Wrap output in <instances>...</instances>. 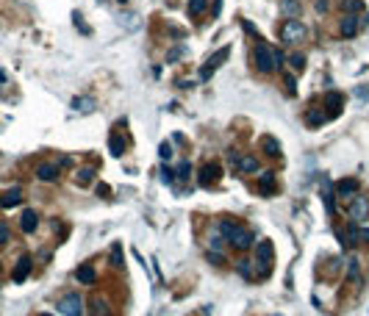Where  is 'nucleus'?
<instances>
[{
  "label": "nucleus",
  "mask_w": 369,
  "mask_h": 316,
  "mask_svg": "<svg viewBox=\"0 0 369 316\" xmlns=\"http://www.w3.org/2000/svg\"><path fill=\"white\" fill-rule=\"evenodd\" d=\"M222 236H225L228 241H231L236 250H250L253 241H256V236H253V230H247V227H239V225H231V222H222L220 225Z\"/></svg>",
  "instance_id": "obj_1"
},
{
  "label": "nucleus",
  "mask_w": 369,
  "mask_h": 316,
  "mask_svg": "<svg viewBox=\"0 0 369 316\" xmlns=\"http://www.w3.org/2000/svg\"><path fill=\"white\" fill-rule=\"evenodd\" d=\"M283 64V53L280 50H275V48H269V45H258L256 48V67H258V72H275L278 67Z\"/></svg>",
  "instance_id": "obj_2"
},
{
  "label": "nucleus",
  "mask_w": 369,
  "mask_h": 316,
  "mask_svg": "<svg viewBox=\"0 0 369 316\" xmlns=\"http://www.w3.org/2000/svg\"><path fill=\"white\" fill-rule=\"evenodd\" d=\"M305 36H308V28L294 17H289L280 25V39H283L286 45H300V42H305Z\"/></svg>",
  "instance_id": "obj_3"
},
{
  "label": "nucleus",
  "mask_w": 369,
  "mask_h": 316,
  "mask_svg": "<svg viewBox=\"0 0 369 316\" xmlns=\"http://www.w3.org/2000/svg\"><path fill=\"white\" fill-rule=\"evenodd\" d=\"M272 261H275V247L272 241H258V250H256V263H261V274H269L272 269Z\"/></svg>",
  "instance_id": "obj_4"
},
{
  "label": "nucleus",
  "mask_w": 369,
  "mask_h": 316,
  "mask_svg": "<svg viewBox=\"0 0 369 316\" xmlns=\"http://www.w3.org/2000/svg\"><path fill=\"white\" fill-rule=\"evenodd\" d=\"M59 313H64V316H81V313H84V299L78 297V294H67V297L59 302Z\"/></svg>",
  "instance_id": "obj_5"
},
{
  "label": "nucleus",
  "mask_w": 369,
  "mask_h": 316,
  "mask_svg": "<svg viewBox=\"0 0 369 316\" xmlns=\"http://www.w3.org/2000/svg\"><path fill=\"white\" fill-rule=\"evenodd\" d=\"M228 56H231V48H220V50H217V53L211 56L209 61H206V67L200 70V78H203V81H206V78H211V72H214L217 67H222V61H225Z\"/></svg>",
  "instance_id": "obj_6"
},
{
  "label": "nucleus",
  "mask_w": 369,
  "mask_h": 316,
  "mask_svg": "<svg viewBox=\"0 0 369 316\" xmlns=\"http://www.w3.org/2000/svg\"><path fill=\"white\" fill-rule=\"evenodd\" d=\"M220 175H222L220 164H206V167L200 169V186L203 189H211V186L220 180Z\"/></svg>",
  "instance_id": "obj_7"
},
{
  "label": "nucleus",
  "mask_w": 369,
  "mask_h": 316,
  "mask_svg": "<svg viewBox=\"0 0 369 316\" xmlns=\"http://www.w3.org/2000/svg\"><path fill=\"white\" fill-rule=\"evenodd\" d=\"M350 216H352V222H363V219H366V216H369V200H366V197H352Z\"/></svg>",
  "instance_id": "obj_8"
},
{
  "label": "nucleus",
  "mask_w": 369,
  "mask_h": 316,
  "mask_svg": "<svg viewBox=\"0 0 369 316\" xmlns=\"http://www.w3.org/2000/svg\"><path fill=\"white\" fill-rule=\"evenodd\" d=\"M23 203V189L20 186H12V189H6L3 194H0V205L3 208H14V205Z\"/></svg>",
  "instance_id": "obj_9"
},
{
  "label": "nucleus",
  "mask_w": 369,
  "mask_h": 316,
  "mask_svg": "<svg viewBox=\"0 0 369 316\" xmlns=\"http://www.w3.org/2000/svg\"><path fill=\"white\" fill-rule=\"evenodd\" d=\"M31 266H34L31 255H23V258L17 261V266H14V272H12V280H14V283H23L25 277L31 274Z\"/></svg>",
  "instance_id": "obj_10"
},
{
  "label": "nucleus",
  "mask_w": 369,
  "mask_h": 316,
  "mask_svg": "<svg viewBox=\"0 0 369 316\" xmlns=\"http://www.w3.org/2000/svg\"><path fill=\"white\" fill-rule=\"evenodd\" d=\"M36 178L45 180V183L56 180L59 178V164H39V167H36Z\"/></svg>",
  "instance_id": "obj_11"
},
{
  "label": "nucleus",
  "mask_w": 369,
  "mask_h": 316,
  "mask_svg": "<svg viewBox=\"0 0 369 316\" xmlns=\"http://www.w3.org/2000/svg\"><path fill=\"white\" fill-rule=\"evenodd\" d=\"M75 277H78V283H84V286H92V283L97 280V272H95V266H92V263H84V266H78Z\"/></svg>",
  "instance_id": "obj_12"
},
{
  "label": "nucleus",
  "mask_w": 369,
  "mask_h": 316,
  "mask_svg": "<svg viewBox=\"0 0 369 316\" xmlns=\"http://www.w3.org/2000/svg\"><path fill=\"white\" fill-rule=\"evenodd\" d=\"M363 241H369V227H355L352 225L350 230H347L344 244H363Z\"/></svg>",
  "instance_id": "obj_13"
},
{
  "label": "nucleus",
  "mask_w": 369,
  "mask_h": 316,
  "mask_svg": "<svg viewBox=\"0 0 369 316\" xmlns=\"http://www.w3.org/2000/svg\"><path fill=\"white\" fill-rule=\"evenodd\" d=\"M355 191H358V180H355V178H350V180H339V183H336V194L344 197V200H347V197L352 200V194H355Z\"/></svg>",
  "instance_id": "obj_14"
},
{
  "label": "nucleus",
  "mask_w": 369,
  "mask_h": 316,
  "mask_svg": "<svg viewBox=\"0 0 369 316\" xmlns=\"http://www.w3.org/2000/svg\"><path fill=\"white\" fill-rule=\"evenodd\" d=\"M72 108H75L78 114H92L97 108V100L95 97H75V100H72Z\"/></svg>",
  "instance_id": "obj_15"
},
{
  "label": "nucleus",
  "mask_w": 369,
  "mask_h": 316,
  "mask_svg": "<svg viewBox=\"0 0 369 316\" xmlns=\"http://www.w3.org/2000/svg\"><path fill=\"white\" fill-rule=\"evenodd\" d=\"M280 12L286 17H300L303 14V3L300 0H280Z\"/></svg>",
  "instance_id": "obj_16"
},
{
  "label": "nucleus",
  "mask_w": 369,
  "mask_h": 316,
  "mask_svg": "<svg viewBox=\"0 0 369 316\" xmlns=\"http://www.w3.org/2000/svg\"><path fill=\"white\" fill-rule=\"evenodd\" d=\"M233 164L239 167V172H256V169H258V158H256V155H242V158H236Z\"/></svg>",
  "instance_id": "obj_17"
},
{
  "label": "nucleus",
  "mask_w": 369,
  "mask_h": 316,
  "mask_svg": "<svg viewBox=\"0 0 369 316\" xmlns=\"http://www.w3.org/2000/svg\"><path fill=\"white\" fill-rule=\"evenodd\" d=\"M36 225H39V216H36V211H25L23 214V219H20V227H23L25 233H34L36 230Z\"/></svg>",
  "instance_id": "obj_18"
},
{
  "label": "nucleus",
  "mask_w": 369,
  "mask_h": 316,
  "mask_svg": "<svg viewBox=\"0 0 369 316\" xmlns=\"http://www.w3.org/2000/svg\"><path fill=\"white\" fill-rule=\"evenodd\" d=\"M341 36H355L358 34V17L355 14H347L344 20H341Z\"/></svg>",
  "instance_id": "obj_19"
},
{
  "label": "nucleus",
  "mask_w": 369,
  "mask_h": 316,
  "mask_svg": "<svg viewBox=\"0 0 369 316\" xmlns=\"http://www.w3.org/2000/svg\"><path fill=\"white\" fill-rule=\"evenodd\" d=\"M261 147H264V153H267L269 158H278V155H280V142H278V139H272V136H264Z\"/></svg>",
  "instance_id": "obj_20"
},
{
  "label": "nucleus",
  "mask_w": 369,
  "mask_h": 316,
  "mask_svg": "<svg viewBox=\"0 0 369 316\" xmlns=\"http://www.w3.org/2000/svg\"><path fill=\"white\" fill-rule=\"evenodd\" d=\"M275 172H264L261 178H258V189L264 191V194H275Z\"/></svg>",
  "instance_id": "obj_21"
},
{
  "label": "nucleus",
  "mask_w": 369,
  "mask_h": 316,
  "mask_svg": "<svg viewBox=\"0 0 369 316\" xmlns=\"http://www.w3.org/2000/svg\"><path fill=\"white\" fill-rule=\"evenodd\" d=\"M209 12V0H189V14L192 17H200V14Z\"/></svg>",
  "instance_id": "obj_22"
},
{
  "label": "nucleus",
  "mask_w": 369,
  "mask_h": 316,
  "mask_svg": "<svg viewBox=\"0 0 369 316\" xmlns=\"http://www.w3.org/2000/svg\"><path fill=\"white\" fill-rule=\"evenodd\" d=\"M111 263H114L117 269H122V266H125V258H122V244H119V241L111 247Z\"/></svg>",
  "instance_id": "obj_23"
},
{
  "label": "nucleus",
  "mask_w": 369,
  "mask_h": 316,
  "mask_svg": "<svg viewBox=\"0 0 369 316\" xmlns=\"http://www.w3.org/2000/svg\"><path fill=\"white\" fill-rule=\"evenodd\" d=\"M92 313H95V316H108V305H106V299H103V297L92 299Z\"/></svg>",
  "instance_id": "obj_24"
},
{
  "label": "nucleus",
  "mask_w": 369,
  "mask_h": 316,
  "mask_svg": "<svg viewBox=\"0 0 369 316\" xmlns=\"http://www.w3.org/2000/svg\"><path fill=\"white\" fill-rule=\"evenodd\" d=\"M347 277L355 280V283H361V274H358V258H350V261H347Z\"/></svg>",
  "instance_id": "obj_25"
},
{
  "label": "nucleus",
  "mask_w": 369,
  "mask_h": 316,
  "mask_svg": "<svg viewBox=\"0 0 369 316\" xmlns=\"http://www.w3.org/2000/svg\"><path fill=\"white\" fill-rule=\"evenodd\" d=\"M108 147H111V155H117V158H119L122 153H125V142H122L119 136H111V142H108Z\"/></svg>",
  "instance_id": "obj_26"
},
{
  "label": "nucleus",
  "mask_w": 369,
  "mask_h": 316,
  "mask_svg": "<svg viewBox=\"0 0 369 316\" xmlns=\"http://www.w3.org/2000/svg\"><path fill=\"white\" fill-rule=\"evenodd\" d=\"M92 178H95V169H89V167H86V169H81V172H78V183H81V186H89L92 183Z\"/></svg>",
  "instance_id": "obj_27"
},
{
  "label": "nucleus",
  "mask_w": 369,
  "mask_h": 316,
  "mask_svg": "<svg viewBox=\"0 0 369 316\" xmlns=\"http://www.w3.org/2000/svg\"><path fill=\"white\" fill-rule=\"evenodd\" d=\"M289 61H292V70H294V72H303V70H305V56H303V53H294Z\"/></svg>",
  "instance_id": "obj_28"
},
{
  "label": "nucleus",
  "mask_w": 369,
  "mask_h": 316,
  "mask_svg": "<svg viewBox=\"0 0 369 316\" xmlns=\"http://www.w3.org/2000/svg\"><path fill=\"white\" fill-rule=\"evenodd\" d=\"M322 205H325V211L330 216L336 214V205H333V194H330V191H325V194H322Z\"/></svg>",
  "instance_id": "obj_29"
},
{
  "label": "nucleus",
  "mask_w": 369,
  "mask_h": 316,
  "mask_svg": "<svg viewBox=\"0 0 369 316\" xmlns=\"http://www.w3.org/2000/svg\"><path fill=\"white\" fill-rule=\"evenodd\" d=\"M341 6H344L347 14H355V12H361V9H363V3H361V0H344Z\"/></svg>",
  "instance_id": "obj_30"
},
{
  "label": "nucleus",
  "mask_w": 369,
  "mask_h": 316,
  "mask_svg": "<svg viewBox=\"0 0 369 316\" xmlns=\"http://www.w3.org/2000/svg\"><path fill=\"white\" fill-rule=\"evenodd\" d=\"M239 274H242L244 280H250V277H253V269H250V261H239Z\"/></svg>",
  "instance_id": "obj_31"
},
{
  "label": "nucleus",
  "mask_w": 369,
  "mask_h": 316,
  "mask_svg": "<svg viewBox=\"0 0 369 316\" xmlns=\"http://www.w3.org/2000/svg\"><path fill=\"white\" fill-rule=\"evenodd\" d=\"M308 122H311V125H322V122H325V114H319V111H308Z\"/></svg>",
  "instance_id": "obj_32"
},
{
  "label": "nucleus",
  "mask_w": 369,
  "mask_h": 316,
  "mask_svg": "<svg viewBox=\"0 0 369 316\" xmlns=\"http://www.w3.org/2000/svg\"><path fill=\"white\" fill-rule=\"evenodd\" d=\"M9 236H12V233H9V225H6V222H0V247L9 241Z\"/></svg>",
  "instance_id": "obj_33"
},
{
  "label": "nucleus",
  "mask_w": 369,
  "mask_h": 316,
  "mask_svg": "<svg viewBox=\"0 0 369 316\" xmlns=\"http://www.w3.org/2000/svg\"><path fill=\"white\" fill-rule=\"evenodd\" d=\"M325 100H327V106H333V111H339V106H341V95H327Z\"/></svg>",
  "instance_id": "obj_34"
},
{
  "label": "nucleus",
  "mask_w": 369,
  "mask_h": 316,
  "mask_svg": "<svg viewBox=\"0 0 369 316\" xmlns=\"http://www.w3.org/2000/svg\"><path fill=\"white\" fill-rule=\"evenodd\" d=\"M189 172H192V164L189 161H183V164H180V167H178V178H189Z\"/></svg>",
  "instance_id": "obj_35"
},
{
  "label": "nucleus",
  "mask_w": 369,
  "mask_h": 316,
  "mask_svg": "<svg viewBox=\"0 0 369 316\" xmlns=\"http://www.w3.org/2000/svg\"><path fill=\"white\" fill-rule=\"evenodd\" d=\"M161 180H164V183H172V180H175V172H172L169 167H164V169H161Z\"/></svg>",
  "instance_id": "obj_36"
},
{
  "label": "nucleus",
  "mask_w": 369,
  "mask_h": 316,
  "mask_svg": "<svg viewBox=\"0 0 369 316\" xmlns=\"http://www.w3.org/2000/svg\"><path fill=\"white\" fill-rule=\"evenodd\" d=\"M158 155H161V158H164V161H167L169 155H172V147H169V144L164 142V144H161V147H158Z\"/></svg>",
  "instance_id": "obj_37"
},
{
  "label": "nucleus",
  "mask_w": 369,
  "mask_h": 316,
  "mask_svg": "<svg viewBox=\"0 0 369 316\" xmlns=\"http://www.w3.org/2000/svg\"><path fill=\"white\" fill-rule=\"evenodd\" d=\"M180 56H183V48H175V50H172V53H169V56H167V61H169V64H172V61H178V59H180Z\"/></svg>",
  "instance_id": "obj_38"
},
{
  "label": "nucleus",
  "mask_w": 369,
  "mask_h": 316,
  "mask_svg": "<svg viewBox=\"0 0 369 316\" xmlns=\"http://www.w3.org/2000/svg\"><path fill=\"white\" fill-rule=\"evenodd\" d=\"M355 95H358V97H361V100H366V97H369V92H366V86H358V89H355Z\"/></svg>",
  "instance_id": "obj_39"
},
{
  "label": "nucleus",
  "mask_w": 369,
  "mask_h": 316,
  "mask_svg": "<svg viewBox=\"0 0 369 316\" xmlns=\"http://www.w3.org/2000/svg\"><path fill=\"white\" fill-rule=\"evenodd\" d=\"M211 247L220 252V247H222V239H220V236H211Z\"/></svg>",
  "instance_id": "obj_40"
},
{
  "label": "nucleus",
  "mask_w": 369,
  "mask_h": 316,
  "mask_svg": "<svg viewBox=\"0 0 369 316\" xmlns=\"http://www.w3.org/2000/svg\"><path fill=\"white\" fill-rule=\"evenodd\" d=\"M286 89H289V95H294V78L292 75L286 78Z\"/></svg>",
  "instance_id": "obj_41"
},
{
  "label": "nucleus",
  "mask_w": 369,
  "mask_h": 316,
  "mask_svg": "<svg viewBox=\"0 0 369 316\" xmlns=\"http://www.w3.org/2000/svg\"><path fill=\"white\" fill-rule=\"evenodd\" d=\"M316 12H327V0H316Z\"/></svg>",
  "instance_id": "obj_42"
},
{
  "label": "nucleus",
  "mask_w": 369,
  "mask_h": 316,
  "mask_svg": "<svg viewBox=\"0 0 369 316\" xmlns=\"http://www.w3.org/2000/svg\"><path fill=\"white\" fill-rule=\"evenodd\" d=\"M3 84H6V72L0 70V86H3Z\"/></svg>",
  "instance_id": "obj_43"
},
{
  "label": "nucleus",
  "mask_w": 369,
  "mask_h": 316,
  "mask_svg": "<svg viewBox=\"0 0 369 316\" xmlns=\"http://www.w3.org/2000/svg\"><path fill=\"white\" fill-rule=\"evenodd\" d=\"M42 316H50V313H42Z\"/></svg>",
  "instance_id": "obj_44"
},
{
  "label": "nucleus",
  "mask_w": 369,
  "mask_h": 316,
  "mask_svg": "<svg viewBox=\"0 0 369 316\" xmlns=\"http://www.w3.org/2000/svg\"><path fill=\"white\" fill-rule=\"evenodd\" d=\"M119 3H125V0H119Z\"/></svg>",
  "instance_id": "obj_45"
}]
</instances>
